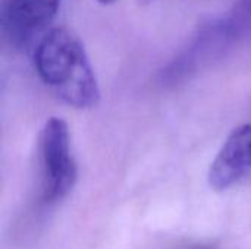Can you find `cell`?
Instances as JSON below:
<instances>
[{
  "label": "cell",
  "instance_id": "obj_2",
  "mask_svg": "<svg viewBox=\"0 0 251 249\" xmlns=\"http://www.w3.org/2000/svg\"><path fill=\"white\" fill-rule=\"evenodd\" d=\"M41 200L56 204L72 191L76 182V164L71 151L68 123L62 117H50L40 134Z\"/></svg>",
  "mask_w": 251,
  "mask_h": 249
},
{
  "label": "cell",
  "instance_id": "obj_7",
  "mask_svg": "<svg viewBox=\"0 0 251 249\" xmlns=\"http://www.w3.org/2000/svg\"><path fill=\"white\" fill-rule=\"evenodd\" d=\"M100 4H103V6H110V4H113V3H116L118 0H97Z\"/></svg>",
  "mask_w": 251,
  "mask_h": 249
},
{
  "label": "cell",
  "instance_id": "obj_6",
  "mask_svg": "<svg viewBox=\"0 0 251 249\" xmlns=\"http://www.w3.org/2000/svg\"><path fill=\"white\" fill-rule=\"evenodd\" d=\"M229 18L241 41H251V0H238Z\"/></svg>",
  "mask_w": 251,
  "mask_h": 249
},
{
  "label": "cell",
  "instance_id": "obj_1",
  "mask_svg": "<svg viewBox=\"0 0 251 249\" xmlns=\"http://www.w3.org/2000/svg\"><path fill=\"white\" fill-rule=\"evenodd\" d=\"M34 65L40 79L75 109H91L100 100V88L85 48L66 28L50 29L38 43Z\"/></svg>",
  "mask_w": 251,
  "mask_h": 249
},
{
  "label": "cell",
  "instance_id": "obj_4",
  "mask_svg": "<svg viewBox=\"0 0 251 249\" xmlns=\"http://www.w3.org/2000/svg\"><path fill=\"white\" fill-rule=\"evenodd\" d=\"M60 0H9L3 31L15 47H26L56 18Z\"/></svg>",
  "mask_w": 251,
  "mask_h": 249
},
{
  "label": "cell",
  "instance_id": "obj_8",
  "mask_svg": "<svg viewBox=\"0 0 251 249\" xmlns=\"http://www.w3.org/2000/svg\"><path fill=\"white\" fill-rule=\"evenodd\" d=\"M141 1H144V3H147V1H151V0H141Z\"/></svg>",
  "mask_w": 251,
  "mask_h": 249
},
{
  "label": "cell",
  "instance_id": "obj_3",
  "mask_svg": "<svg viewBox=\"0 0 251 249\" xmlns=\"http://www.w3.org/2000/svg\"><path fill=\"white\" fill-rule=\"evenodd\" d=\"M241 43L229 16H221L203 23L187 47L160 73L165 85H176L191 78L203 66L222 57L232 45Z\"/></svg>",
  "mask_w": 251,
  "mask_h": 249
},
{
  "label": "cell",
  "instance_id": "obj_5",
  "mask_svg": "<svg viewBox=\"0 0 251 249\" xmlns=\"http://www.w3.org/2000/svg\"><path fill=\"white\" fill-rule=\"evenodd\" d=\"M251 172V125L235 128L210 164L207 181L215 191H226Z\"/></svg>",
  "mask_w": 251,
  "mask_h": 249
}]
</instances>
